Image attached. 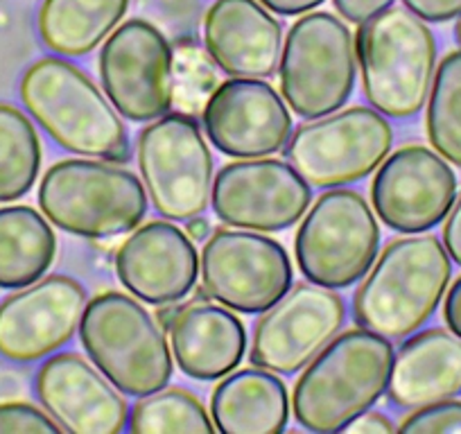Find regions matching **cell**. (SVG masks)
Returning a JSON list of instances; mask_svg holds the SVG:
<instances>
[{"label":"cell","mask_w":461,"mask_h":434,"mask_svg":"<svg viewBox=\"0 0 461 434\" xmlns=\"http://www.w3.org/2000/svg\"><path fill=\"white\" fill-rule=\"evenodd\" d=\"M357 61L362 88L375 112L411 118L428 102L437 73V39L414 12L392 7L360 23Z\"/></svg>","instance_id":"5b68a950"},{"label":"cell","mask_w":461,"mask_h":434,"mask_svg":"<svg viewBox=\"0 0 461 434\" xmlns=\"http://www.w3.org/2000/svg\"><path fill=\"white\" fill-rule=\"evenodd\" d=\"M401 432H425V434H461V401L447 398V401L423 405L411 410L398 425Z\"/></svg>","instance_id":"f546056e"},{"label":"cell","mask_w":461,"mask_h":434,"mask_svg":"<svg viewBox=\"0 0 461 434\" xmlns=\"http://www.w3.org/2000/svg\"><path fill=\"white\" fill-rule=\"evenodd\" d=\"M181 305L176 303H163L157 308V321L163 330H170L172 323H175L176 314H179Z\"/></svg>","instance_id":"f35d334b"},{"label":"cell","mask_w":461,"mask_h":434,"mask_svg":"<svg viewBox=\"0 0 461 434\" xmlns=\"http://www.w3.org/2000/svg\"><path fill=\"white\" fill-rule=\"evenodd\" d=\"M172 52L166 34L145 19H130L106 37L100 77L106 97L125 118L152 122L172 109Z\"/></svg>","instance_id":"7c38bea8"},{"label":"cell","mask_w":461,"mask_h":434,"mask_svg":"<svg viewBox=\"0 0 461 434\" xmlns=\"http://www.w3.org/2000/svg\"><path fill=\"white\" fill-rule=\"evenodd\" d=\"M450 281L452 258L437 236L396 238L353 294V319L387 339H405L434 317Z\"/></svg>","instance_id":"6da1fadb"},{"label":"cell","mask_w":461,"mask_h":434,"mask_svg":"<svg viewBox=\"0 0 461 434\" xmlns=\"http://www.w3.org/2000/svg\"><path fill=\"white\" fill-rule=\"evenodd\" d=\"M43 410L75 434H118L130 423L122 392L79 353H52L34 378Z\"/></svg>","instance_id":"ac0fdd59"},{"label":"cell","mask_w":461,"mask_h":434,"mask_svg":"<svg viewBox=\"0 0 461 434\" xmlns=\"http://www.w3.org/2000/svg\"><path fill=\"white\" fill-rule=\"evenodd\" d=\"M461 393V338L450 329L416 330L393 356L387 396L401 410L456 398Z\"/></svg>","instance_id":"44dd1931"},{"label":"cell","mask_w":461,"mask_h":434,"mask_svg":"<svg viewBox=\"0 0 461 434\" xmlns=\"http://www.w3.org/2000/svg\"><path fill=\"white\" fill-rule=\"evenodd\" d=\"M380 227L357 190L330 188L314 199L294 238L299 269L310 283L346 290L374 265Z\"/></svg>","instance_id":"ba28073f"},{"label":"cell","mask_w":461,"mask_h":434,"mask_svg":"<svg viewBox=\"0 0 461 434\" xmlns=\"http://www.w3.org/2000/svg\"><path fill=\"white\" fill-rule=\"evenodd\" d=\"M211 416L221 434H276L290 420V393L274 371L242 369L217 384Z\"/></svg>","instance_id":"603a6c76"},{"label":"cell","mask_w":461,"mask_h":434,"mask_svg":"<svg viewBox=\"0 0 461 434\" xmlns=\"http://www.w3.org/2000/svg\"><path fill=\"white\" fill-rule=\"evenodd\" d=\"M115 276L145 303H179L194 290L199 276L194 240L163 220L136 227L115 251Z\"/></svg>","instance_id":"d6986e66"},{"label":"cell","mask_w":461,"mask_h":434,"mask_svg":"<svg viewBox=\"0 0 461 434\" xmlns=\"http://www.w3.org/2000/svg\"><path fill=\"white\" fill-rule=\"evenodd\" d=\"M402 5L425 23H447L461 16V0H402Z\"/></svg>","instance_id":"1f68e13d"},{"label":"cell","mask_w":461,"mask_h":434,"mask_svg":"<svg viewBox=\"0 0 461 434\" xmlns=\"http://www.w3.org/2000/svg\"><path fill=\"white\" fill-rule=\"evenodd\" d=\"M131 0H43L37 32L61 57L91 55L125 19Z\"/></svg>","instance_id":"cb8c5ba5"},{"label":"cell","mask_w":461,"mask_h":434,"mask_svg":"<svg viewBox=\"0 0 461 434\" xmlns=\"http://www.w3.org/2000/svg\"><path fill=\"white\" fill-rule=\"evenodd\" d=\"M211 299V294H208V290L203 285H199V287H194V292H193V301H208Z\"/></svg>","instance_id":"ab89813d"},{"label":"cell","mask_w":461,"mask_h":434,"mask_svg":"<svg viewBox=\"0 0 461 434\" xmlns=\"http://www.w3.org/2000/svg\"><path fill=\"white\" fill-rule=\"evenodd\" d=\"M39 206L61 231L106 240L140 227L148 190L134 172L104 158H64L43 175Z\"/></svg>","instance_id":"277c9868"},{"label":"cell","mask_w":461,"mask_h":434,"mask_svg":"<svg viewBox=\"0 0 461 434\" xmlns=\"http://www.w3.org/2000/svg\"><path fill=\"white\" fill-rule=\"evenodd\" d=\"M455 41H456V46L461 48V16L456 19V25H455Z\"/></svg>","instance_id":"60d3db41"},{"label":"cell","mask_w":461,"mask_h":434,"mask_svg":"<svg viewBox=\"0 0 461 434\" xmlns=\"http://www.w3.org/2000/svg\"><path fill=\"white\" fill-rule=\"evenodd\" d=\"M14 432L50 434L64 432V429L46 410H39L32 402H0V434Z\"/></svg>","instance_id":"4dcf8cb0"},{"label":"cell","mask_w":461,"mask_h":434,"mask_svg":"<svg viewBox=\"0 0 461 434\" xmlns=\"http://www.w3.org/2000/svg\"><path fill=\"white\" fill-rule=\"evenodd\" d=\"M41 157L32 121L19 106L0 102V202H14L32 190Z\"/></svg>","instance_id":"484cf974"},{"label":"cell","mask_w":461,"mask_h":434,"mask_svg":"<svg viewBox=\"0 0 461 434\" xmlns=\"http://www.w3.org/2000/svg\"><path fill=\"white\" fill-rule=\"evenodd\" d=\"M393 347L366 329L332 338L305 365L292 393V410L310 432H341L387 393Z\"/></svg>","instance_id":"3957f363"},{"label":"cell","mask_w":461,"mask_h":434,"mask_svg":"<svg viewBox=\"0 0 461 434\" xmlns=\"http://www.w3.org/2000/svg\"><path fill=\"white\" fill-rule=\"evenodd\" d=\"M211 231H212L211 222H208L206 217H202V215L193 217V220H188V224H185V233H188L194 242L206 240V238L211 236Z\"/></svg>","instance_id":"74e56055"},{"label":"cell","mask_w":461,"mask_h":434,"mask_svg":"<svg viewBox=\"0 0 461 434\" xmlns=\"http://www.w3.org/2000/svg\"><path fill=\"white\" fill-rule=\"evenodd\" d=\"M392 145L387 116L369 106H348L296 127L285 157L310 185L339 188L369 176L389 157Z\"/></svg>","instance_id":"30bf717a"},{"label":"cell","mask_w":461,"mask_h":434,"mask_svg":"<svg viewBox=\"0 0 461 434\" xmlns=\"http://www.w3.org/2000/svg\"><path fill=\"white\" fill-rule=\"evenodd\" d=\"M127 428L134 434H175V432H215V423L206 407L188 389H158L140 398L130 410Z\"/></svg>","instance_id":"83f0119b"},{"label":"cell","mask_w":461,"mask_h":434,"mask_svg":"<svg viewBox=\"0 0 461 434\" xmlns=\"http://www.w3.org/2000/svg\"><path fill=\"white\" fill-rule=\"evenodd\" d=\"M443 247H446L447 256L452 258V263H456L461 267V193H456L455 203H452L450 212L443 220Z\"/></svg>","instance_id":"836d02e7"},{"label":"cell","mask_w":461,"mask_h":434,"mask_svg":"<svg viewBox=\"0 0 461 434\" xmlns=\"http://www.w3.org/2000/svg\"><path fill=\"white\" fill-rule=\"evenodd\" d=\"M136 157L158 215L175 222L203 215L212 194V154L197 118L179 112L152 121L139 134Z\"/></svg>","instance_id":"9c48e42d"},{"label":"cell","mask_w":461,"mask_h":434,"mask_svg":"<svg viewBox=\"0 0 461 434\" xmlns=\"http://www.w3.org/2000/svg\"><path fill=\"white\" fill-rule=\"evenodd\" d=\"M443 319H446L447 329L461 338V276L447 287L443 296Z\"/></svg>","instance_id":"d590c367"},{"label":"cell","mask_w":461,"mask_h":434,"mask_svg":"<svg viewBox=\"0 0 461 434\" xmlns=\"http://www.w3.org/2000/svg\"><path fill=\"white\" fill-rule=\"evenodd\" d=\"M57 236L30 206L0 208V290H19L52 267Z\"/></svg>","instance_id":"d4e9b609"},{"label":"cell","mask_w":461,"mask_h":434,"mask_svg":"<svg viewBox=\"0 0 461 434\" xmlns=\"http://www.w3.org/2000/svg\"><path fill=\"white\" fill-rule=\"evenodd\" d=\"M19 93L30 116L66 152L130 163V134L118 109L68 59L43 57L34 61L21 77Z\"/></svg>","instance_id":"7a4b0ae2"},{"label":"cell","mask_w":461,"mask_h":434,"mask_svg":"<svg viewBox=\"0 0 461 434\" xmlns=\"http://www.w3.org/2000/svg\"><path fill=\"white\" fill-rule=\"evenodd\" d=\"M79 339L88 360L127 396L167 387L175 371L166 330L125 292H102L86 303Z\"/></svg>","instance_id":"8992f818"},{"label":"cell","mask_w":461,"mask_h":434,"mask_svg":"<svg viewBox=\"0 0 461 434\" xmlns=\"http://www.w3.org/2000/svg\"><path fill=\"white\" fill-rule=\"evenodd\" d=\"M202 281L211 299L230 310L258 314L292 287L290 254L278 240L217 227L202 249Z\"/></svg>","instance_id":"8fae6325"},{"label":"cell","mask_w":461,"mask_h":434,"mask_svg":"<svg viewBox=\"0 0 461 434\" xmlns=\"http://www.w3.org/2000/svg\"><path fill=\"white\" fill-rule=\"evenodd\" d=\"M203 46L229 77L269 79L283 52V28L260 0H215L203 16Z\"/></svg>","instance_id":"ffe728a7"},{"label":"cell","mask_w":461,"mask_h":434,"mask_svg":"<svg viewBox=\"0 0 461 434\" xmlns=\"http://www.w3.org/2000/svg\"><path fill=\"white\" fill-rule=\"evenodd\" d=\"M425 104L429 145L450 166L461 167V48L438 61Z\"/></svg>","instance_id":"4316f807"},{"label":"cell","mask_w":461,"mask_h":434,"mask_svg":"<svg viewBox=\"0 0 461 434\" xmlns=\"http://www.w3.org/2000/svg\"><path fill=\"white\" fill-rule=\"evenodd\" d=\"M346 301L330 287L299 283L256 321L251 365L292 375L303 369L344 326Z\"/></svg>","instance_id":"5bb4252c"},{"label":"cell","mask_w":461,"mask_h":434,"mask_svg":"<svg viewBox=\"0 0 461 434\" xmlns=\"http://www.w3.org/2000/svg\"><path fill=\"white\" fill-rule=\"evenodd\" d=\"M211 143L233 158L281 152L292 136V116L276 88L265 79L230 77L217 84L202 109Z\"/></svg>","instance_id":"e0dca14e"},{"label":"cell","mask_w":461,"mask_h":434,"mask_svg":"<svg viewBox=\"0 0 461 434\" xmlns=\"http://www.w3.org/2000/svg\"><path fill=\"white\" fill-rule=\"evenodd\" d=\"M281 93L296 116L312 121L346 104L356 88V43L330 12H305L290 28L278 61Z\"/></svg>","instance_id":"52a82bcc"},{"label":"cell","mask_w":461,"mask_h":434,"mask_svg":"<svg viewBox=\"0 0 461 434\" xmlns=\"http://www.w3.org/2000/svg\"><path fill=\"white\" fill-rule=\"evenodd\" d=\"M211 199L229 227L276 233L305 215L312 190L290 163L260 157L226 163L212 181Z\"/></svg>","instance_id":"4fadbf2b"},{"label":"cell","mask_w":461,"mask_h":434,"mask_svg":"<svg viewBox=\"0 0 461 434\" xmlns=\"http://www.w3.org/2000/svg\"><path fill=\"white\" fill-rule=\"evenodd\" d=\"M176 366L188 378L220 380L238 369L247 351L245 323L211 301L181 305L170 329Z\"/></svg>","instance_id":"7402d4cb"},{"label":"cell","mask_w":461,"mask_h":434,"mask_svg":"<svg viewBox=\"0 0 461 434\" xmlns=\"http://www.w3.org/2000/svg\"><path fill=\"white\" fill-rule=\"evenodd\" d=\"M267 10L281 16H301L305 12H312L323 0H260Z\"/></svg>","instance_id":"8d00e7d4"},{"label":"cell","mask_w":461,"mask_h":434,"mask_svg":"<svg viewBox=\"0 0 461 434\" xmlns=\"http://www.w3.org/2000/svg\"><path fill=\"white\" fill-rule=\"evenodd\" d=\"M398 429V425L393 423L389 416L380 414V411H362L360 416L346 423L341 432H351V434H393Z\"/></svg>","instance_id":"e575fe53"},{"label":"cell","mask_w":461,"mask_h":434,"mask_svg":"<svg viewBox=\"0 0 461 434\" xmlns=\"http://www.w3.org/2000/svg\"><path fill=\"white\" fill-rule=\"evenodd\" d=\"M456 199V175L428 145H405L380 163L371 202L392 231L425 233L443 222Z\"/></svg>","instance_id":"9a60e30c"},{"label":"cell","mask_w":461,"mask_h":434,"mask_svg":"<svg viewBox=\"0 0 461 434\" xmlns=\"http://www.w3.org/2000/svg\"><path fill=\"white\" fill-rule=\"evenodd\" d=\"M332 3H335L341 19L351 21V23H365L378 12L387 10L393 0H332Z\"/></svg>","instance_id":"d6a6232c"},{"label":"cell","mask_w":461,"mask_h":434,"mask_svg":"<svg viewBox=\"0 0 461 434\" xmlns=\"http://www.w3.org/2000/svg\"><path fill=\"white\" fill-rule=\"evenodd\" d=\"M86 290L64 274L39 278L0 301V356L10 362H39L79 330Z\"/></svg>","instance_id":"2e32d148"},{"label":"cell","mask_w":461,"mask_h":434,"mask_svg":"<svg viewBox=\"0 0 461 434\" xmlns=\"http://www.w3.org/2000/svg\"><path fill=\"white\" fill-rule=\"evenodd\" d=\"M172 57V75H175V91L172 102L184 113H197L206 106L208 97L217 88V68L212 57L197 41L176 43Z\"/></svg>","instance_id":"f1b7e54d"}]
</instances>
